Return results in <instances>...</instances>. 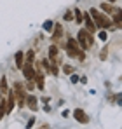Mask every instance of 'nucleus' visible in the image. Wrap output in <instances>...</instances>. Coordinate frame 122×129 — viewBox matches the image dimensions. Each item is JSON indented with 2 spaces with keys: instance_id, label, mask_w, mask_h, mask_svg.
I'll use <instances>...</instances> for the list:
<instances>
[{
  "instance_id": "obj_20",
  "label": "nucleus",
  "mask_w": 122,
  "mask_h": 129,
  "mask_svg": "<svg viewBox=\"0 0 122 129\" xmlns=\"http://www.w3.org/2000/svg\"><path fill=\"white\" fill-rule=\"evenodd\" d=\"M42 64H44V68H45L47 72H51V63H49L47 59H44V61H42Z\"/></svg>"
},
{
  "instance_id": "obj_12",
  "label": "nucleus",
  "mask_w": 122,
  "mask_h": 129,
  "mask_svg": "<svg viewBox=\"0 0 122 129\" xmlns=\"http://www.w3.org/2000/svg\"><path fill=\"white\" fill-rule=\"evenodd\" d=\"M5 113H7V101L2 100V101H0V119H2Z\"/></svg>"
},
{
  "instance_id": "obj_18",
  "label": "nucleus",
  "mask_w": 122,
  "mask_h": 129,
  "mask_svg": "<svg viewBox=\"0 0 122 129\" xmlns=\"http://www.w3.org/2000/svg\"><path fill=\"white\" fill-rule=\"evenodd\" d=\"M33 58H35V52H33V51H28V54H26V59L32 63V61H33Z\"/></svg>"
},
{
  "instance_id": "obj_5",
  "label": "nucleus",
  "mask_w": 122,
  "mask_h": 129,
  "mask_svg": "<svg viewBox=\"0 0 122 129\" xmlns=\"http://www.w3.org/2000/svg\"><path fill=\"white\" fill-rule=\"evenodd\" d=\"M73 115H75L77 122H80V124H87V120H89V119H87V115H85V113L82 112L80 108H77V110L73 112Z\"/></svg>"
},
{
  "instance_id": "obj_1",
  "label": "nucleus",
  "mask_w": 122,
  "mask_h": 129,
  "mask_svg": "<svg viewBox=\"0 0 122 129\" xmlns=\"http://www.w3.org/2000/svg\"><path fill=\"white\" fill-rule=\"evenodd\" d=\"M89 16L93 18V21H94V24H96L98 28H101V30H110V28H112V24H113L110 18L103 16L101 12H100V11H96V9H91Z\"/></svg>"
},
{
  "instance_id": "obj_24",
  "label": "nucleus",
  "mask_w": 122,
  "mask_h": 129,
  "mask_svg": "<svg viewBox=\"0 0 122 129\" xmlns=\"http://www.w3.org/2000/svg\"><path fill=\"white\" fill-rule=\"evenodd\" d=\"M106 2H110V4H113V2H115V0H106Z\"/></svg>"
},
{
  "instance_id": "obj_14",
  "label": "nucleus",
  "mask_w": 122,
  "mask_h": 129,
  "mask_svg": "<svg viewBox=\"0 0 122 129\" xmlns=\"http://www.w3.org/2000/svg\"><path fill=\"white\" fill-rule=\"evenodd\" d=\"M112 14H113V21H115V24H117V26H120V11H119V9H115Z\"/></svg>"
},
{
  "instance_id": "obj_2",
  "label": "nucleus",
  "mask_w": 122,
  "mask_h": 129,
  "mask_svg": "<svg viewBox=\"0 0 122 129\" xmlns=\"http://www.w3.org/2000/svg\"><path fill=\"white\" fill-rule=\"evenodd\" d=\"M79 45H80V49H87V47H91L93 44H94V39H93V33H89L87 30H80L79 31Z\"/></svg>"
},
{
  "instance_id": "obj_23",
  "label": "nucleus",
  "mask_w": 122,
  "mask_h": 129,
  "mask_svg": "<svg viewBox=\"0 0 122 129\" xmlns=\"http://www.w3.org/2000/svg\"><path fill=\"white\" fill-rule=\"evenodd\" d=\"M100 39H101V40H106V31H101V33H100Z\"/></svg>"
},
{
  "instance_id": "obj_15",
  "label": "nucleus",
  "mask_w": 122,
  "mask_h": 129,
  "mask_svg": "<svg viewBox=\"0 0 122 129\" xmlns=\"http://www.w3.org/2000/svg\"><path fill=\"white\" fill-rule=\"evenodd\" d=\"M73 12H75V19H77V23H82V12L79 11V9H73Z\"/></svg>"
},
{
  "instance_id": "obj_22",
  "label": "nucleus",
  "mask_w": 122,
  "mask_h": 129,
  "mask_svg": "<svg viewBox=\"0 0 122 129\" xmlns=\"http://www.w3.org/2000/svg\"><path fill=\"white\" fill-rule=\"evenodd\" d=\"M106 52H108V49L105 47V49H103V52H101V59H105V58H106Z\"/></svg>"
},
{
  "instance_id": "obj_16",
  "label": "nucleus",
  "mask_w": 122,
  "mask_h": 129,
  "mask_svg": "<svg viewBox=\"0 0 122 129\" xmlns=\"http://www.w3.org/2000/svg\"><path fill=\"white\" fill-rule=\"evenodd\" d=\"M52 26H54V23H52V21H45V23H44V30H47V31H51Z\"/></svg>"
},
{
  "instance_id": "obj_3",
  "label": "nucleus",
  "mask_w": 122,
  "mask_h": 129,
  "mask_svg": "<svg viewBox=\"0 0 122 129\" xmlns=\"http://www.w3.org/2000/svg\"><path fill=\"white\" fill-rule=\"evenodd\" d=\"M23 73H24V79L26 80H33V77H35V70H33V64L30 63H23Z\"/></svg>"
},
{
  "instance_id": "obj_6",
  "label": "nucleus",
  "mask_w": 122,
  "mask_h": 129,
  "mask_svg": "<svg viewBox=\"0 0 122 129\" xmlns=\"http://www.w3.org/2000/svg\"><path fill=\"white\" fill-rule=\"evenodd\" d=\"M33 80H35V84H37V87H39V89H44V75H42L40 72H35Z\"/></svg>"
},
{
  "instance_id": "obj_17",
  "label": "nucleus",
  "mask_w": 122,
  "mask_h": 129,
  "mask_svg": "<svg viewBox=\"0 0 122 129\" xmlns=\"http://www.w3.org/2000/svg\"><path fill=\"white\" fill-rule=\"evenodd\" d=\"M72 18H73V14H72V11H68V12H65V16H63V19H65V21H70Z\"/></svg>"
},
{
  "instance_id": "obj_13",
  "label": "nucleus",
  "mask_w": 122,
  "mask_h": 129,
  "mask_svg": "<svg viewBox=\"0 0 122 129\" xmlns=\"http://www.w3.org/2000/svg\"><path fill=\"white\" fill-rule=\"evenodd\" d=\"M101 9L106 12V14H112V12L115 11V9L112 7V4H106V2H105V4H101Z\"/></svg>"
},
{
  "instance_id": "obj_9",
  "label": "nucleus",
  "mask_w": 122,
  "mask_h": 129,
  "mask_svg": "<svg viewBox=\"0 0 122 129\" xmlns=\"http://www.w3.org/2000/svg\"><path fill=\"white\" fill-rule=\"evenodd\" d=\"M49 58H51L52 61H56V58H58V47H56L54 44L49 47Z\"/></svg>"
},
{
  "instance_id": "obj_21",
  "label": "nucleus",
  "mask_w": 122,
  "mask_h": 129,
  "mask_svg": "<svg viewBox=\"0 0 122 129\" xmlns=\"http://www.w3.org/2000/svg\"><path fill=\"white\" fill-rule=\"evenodd\" d=\"M79 80H80V79H79V77H77V75H72V82H73V84H77V82H79Z\"/></svg>"
},
{
  "instance_id": "obj_11",
  "label": "nucleus",
  "mask_w": 122,
  "mask_h": 129,
  "mask_svg": "<svg viewBox=\"0 0 122 129\" xmlns=\"http://www.w3.org/2000/svg\"><path fill=\"white\" fill-rule=\"evenodd\" d=\"M7 91H9V89H7V79L4 77V79L0 80V92H2V94H7Z\"/></svg>"
},
{
  "instance_id": "obj_7",
  "label": "nucleus",
  "mask_w": 122,
  "mask_h": 129,
  "mask_svg": "<svg viewBox=\"0 0 122 129\" xmlns=\"http://www.w3.org/2000/svg\"><path fill=\"white\" fill-rule=\"evenodd\" d=\"M14 61H16V68H21L23 63H24V52H16V56H14Z\"/></svg>"
},
{
  "instance_id": "obj_19",
  "label": "nucleus",
  "mask_w": 122,
  "mask_h": 129,
  "mask_svg": "<svg viewBox=\"0 0 122 129\" xmlns=\"http://www.w3.org/2000/svg\"><path fill=\"white\" fill-rule=\"evenodd\" d=\"M63 72L68 75V73H72V72H73V68H72V66H68V64H65V66H63Z\"/></svg>"
},
{
  "instance_id": "obj_4",
  "label": "nucleus",
  "mask_w": 122,
  "mask_h": 129,
  "mask_svg": "<svg viewBox=\"0 0 122 129\" xmlns=\"http://www.w3.org/2000/svg\"><path fill=\"white\" fill-rule=\"evenodd\" d=\"M82 19L85 21V28H87V31H89V33H94V31H96V24H94L93 18H91L89 14H84V16H82Z\"/></svg>"
},
{
  "instance_id": "obj_8",
  "label": "nucleus",
  "mask_w": 122,
  "mask_h": 129,
  "mask_svg": "<svg viewBox=\"0 0 122 129\" xmlns=\"http://www.w3.org/2000/svg\"><path fill=\"white\" fill-rule=\"evenodd\" d=\"M26 101H28V107H30V110H37V98H35L33 94H30V96L26 98Z\"/></svg>"
},
{
  "instance_id": "obj_10",
  "label": "nucleus",
  "mask_w": 122,
  "mask_h": 129,
  "mask_svg": "<svg viewBox=\"0 0 122 129\" xmlns=\"http://www.w3.org/2000/svg\"><path fill=\"white\" fill-rule=\"evenodd\" d=\"M54 31H52V39H61V35H63V26L61 24H54Z\"/></svg>"
}]
</instances>
